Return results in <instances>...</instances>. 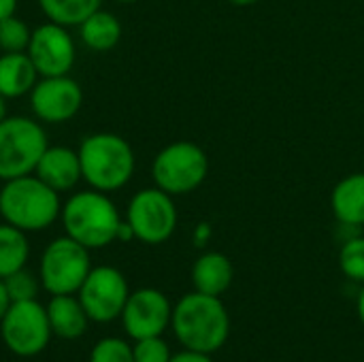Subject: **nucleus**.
Returning a JSON list of instances; mask_svg holds the SVG:
<instances>
[{
  "instance_id": "obj_1",
  "label": "nucleus",
  "mask_w": 364,
  "mask_h": 362,
  "mask_svg": "<svg viewBox=\"0 0 364 362\" xmlns=\"http://www.w3.org/2000/svg\"><path fill=\"white\" fill-rule=\"evenodd\" d=\"M171 326L186 350L213 354L230 337V316L220 297L190 292L173 307Z\"/></svg>"
},
{
  "instance_id": "obj_2",
  "label": "nucleus",
  "mask_w": 364,
  "mask_h": 362,
  "mask_svg": "<svg viewBox=\"0 0 364 362\" xmlns=\"http://www.w3.org/2000/svg\"><path fill=\"white\" fill-rule=\"evenodd\" d=\"M60 211H62L60 192L49 188L34 173L2 181L0 188L2 222L23 233H41L60 218Z\"/></svg>"
},
{
  "instance_id": "obj_3",
  "label": "nucleus",
  "mask_w": 364,
  "mask_h": 362,
  "mask_svg": "<svg viewBox=\"0 0 364 362\" xmlns=\"http://www.w3.org/2000/svg\"><path fill=\"white\" fill-rule=\"evenodd\" d=\"M62 226L70 239L87 250H100L117 241L122 215L109 194L94 188L75 192L62 203Z\"/></svg>"
},
{
  "instance_id": "obj_4",
  "label": "nucleus",
  "mask_w": 364,
  "mask_h": 362,
  "mask_svg": "<svg viewBox=\"0 0 364 362\" xmlns=\"http://www.w3.org/2000/svg\"><path fill=\"white\" fill-rule=\"evenodd\" d=\"M83 181L105 194L122 190L134 175L136 158L132 145L115 132H96L79 145Z\"/></svg>"
},
{
  "instance_id": "obj_5",
  "label": "nucleus",
  "mask_w": 364,
  "mask_h": 362,
  "mask_svg": "<svg viewBox=\"0 0 364 362\" xmlns=\"http://www.w3.org/2000/svg\"><path fill=\"white\" fill-rule=\"evenodd\" d=\"M47 147V132L36 117L6 115L0 122V181L32 175Z\"/></svg>"
},
{
  "instance_id": "obj_6",
  "label": "nucleus",
  "mask_w": 364,
  "mask_h": 362,
  "mask_svg": "<svg viewBox=\"0 0 364 362\" xmlns=\"http://www.w3.org/2000/svg\"><path fill=\"white\" fill-rule=\"evenodd\" d=\"M209 173V158L203 147L192 141H177L160 149L151 164L156 188L171 196L194 192Z\"/></svg>"
},
{
  "instance_id": "obj_7",
  "label": "nucleus",
  "mask_w": 364,
  "mask_h": 362,
  "mask_svg": "<svg viewBox=\"0 0 364 362\" xmlns=\"http://www.w3.org/2000/svg\"><path fill=\"white\" fill-rule=\"evenodd\" d=\"M92 271L90 250L68 235L53 239L41 256L38 280L51 294H77Z\"/></svg>"
},
{
  "instance_id": "obj_8",
  "label": "nucleus",
  "mask_w": 364,
  "mask_h": 362,
  "mask_svg": "<svg viewBox=\"0 0 364 362\" xmlns=\"http://www.w3.org/2000/svg\"><path fill=\"white\" fill-rule=\"evenodd\" d=\"M126 222L130 224L134 239L147 245H160L168 241L177 228V207L173 196L160 188L139 190L126 209Z\"/></svg>"
},
{
  "instance_id": "obj_9",
  "label": "nucleus",
  "mask_w": 364,
  "mask_h": 362,
  "mask_svg": "<svg viewBox=\"0 0 364 362\" xmlns=\"http://www.w3.org/2000/svg\"><path fill=\"white\" fill-rule=\"evenodd\" d=\"M0 335L4 346L15 356H38L49 346V339L53 335L47 318V307H43L36 299L11 303L0 322Z\"/></svg>"
},
{
  "instance_id": "obj_10",
  "label": "nucleus",
  "mask_w": 364,
  "mask_h": 362,
  "mask_svg": "<svg viewBox=\"0 0 364 362\" xmlns=\"http://www.w3.org/2000/svg\"><path fill=\"white\" fill-rule=\"evenodd\" d=\"M130 290L124 273L109 265L92 267L77 292V299L81 301L90 322L98 324H109L115 318H122Z\"/></svg>"
},
{
  "instance_id": "obj_11",
  "label": "nucleus",
  "mask_w": 364,
  "mask_h": 362,
  "mask_svg": "<svg viewBox=\"0 0 364 362\" xmlns=\"http://www.w3.org/2000/svg\"><path fill=\"white\" fill-rule=\"evenodd\" d=\"M26 53L30 55L38 77H58L70 73L77 58V45L66 26L45 21L32 30Z\"/></svg>"
},
{
  "instance_id": "obj_12",
  "label": "nucleus",
  "mask_w": 364,
  "mask_h": 362,
  "mask_svg": "<svg viewBox=\"0 0 364 362\" xmlns=\"http://www.w3.org/2000/svg\"><path fill=\"white\" fill-rule=\"evenodd\" d=\"M28 96L34 117L45 124H64L73 119L83 105V90L70 75L38 77Z\"/></svg>"
},
{
  "instance_id": "obj_13",
  "label": "nucleus",
  "mask_w": 364,
  "mask_h": 362,
  "mask_svg": "<svg viewBox=\"0 0 364 362\" xmlns=\"http://www.w3.org/2000/svg\"><path fill=\"white\" fill-rule=\"evenodd\" d=\"M171 318L173 305L166 294L156 288H141L130 292L122 312L124 331L134 341L147 337H162V333L171 326Z\"/></svg>"
},
{
  "instance_id": "obj_14",
  "label": "nucleus",
  "mask_w": 364,
  "mask_h": 362,
  "mask_svg": "<svg viewBox=\"0 0 364 362\" xmlns=\"http://www.w3.org/2000/svg\"><path fill=\"white\" fill-rule=\"evenodd\" d=\"M34 175L55 192H70L83 181L79 151L64 145H49L41 156Z\"/></svg>"
},
{
  "instance_id": "obj_15",
  "label": "nucleus",
  "mask_w": 364,
  "mask_h": 362,
  "mask_svg": "<svg viewBox=\"0 0 364 362\" xmlns=\"http://www.w3.org/2000/svg\"><path fill=\"white\" fill-rule=\"evenodd\" d=\"M235 280V269L222 252H205L192 267V284L196 292L222 297Z\"/></svg>"
},
{
  "instance_id": "obj_16",
  "label": "nucleus",
  "mask_w": 364,
  "mask_h": 362,
  "mask_svg": "<svg viewBox=\"0 0 364 362\" xmlns=\"http://www.w3.org/2000/svg\"><path fill=\"white\" fill-rule=\"evenodd\" d=\"M47 318L51 333L60 339H79L87 329V314L79 299L73 294H55L47 305Z\"/></svg>"
},
{
  "instance_id": "obj_17",
  "label": "nucleus",
  "mask_w": 364,
  "mask_h": 362,
  "mask_svg": "<svg viewBox=\"0 0 364 362\" xmlns=\"http://www.w3.org/2000/svg\"><path fill=\"white\" fill-rule=\"evenodd\" d=\"M38 73L26 51L0 55V96L21 98L32 92Z\"/></svg>"
},
{
  "instance_id": "obj_18",
  "label": "nucleus",
  "mask_w": 364,
  "mask_h": 362,
  "mask_svg": "<svg viewBox=\"0 0 364 362\" xmlns=\"http://www.w3.org/2000/svg\"><path fill=\"white\" fill-rule=\"evenodd\" d=\"M331 207L343 226H364V173H352L335 186Z\"/></svg>"
},
{
  "instance_id": "obj_19",
  "label": "nucleus",
  "mask_w": 364,
  "mask_h": 362,
  "mask_svg": "<svg viewBox=\"0 0 364 362\" xmlns=\"http://www.w3.org/2000/svg\"><path fill=\"white\" fill-rule=\"evenodd\" d=\"M77 28H79V36H81L83 45L92 51H98V53L111 51L122 38L119 19L111 11H105V9L94 11Z\"/></svg>"
},
{
  "instance_id": "obj_20",
  "label": "nucleus",
  "mask_w": 364,
  "mask_h": 362,
  "mask_svg": "<svg viewBox=\"0 0 364 362\" xmlns=\"http://www.w3.org/2000/svg\"><path fill=\"white\" fill-rule=\"evenodd\" d=\"M30 256V243L23 230L2 222L0 224V280L23 269Z\"/></svg>"
},
{
  "instance_id": "obj_21",
  "label": "nucleus",
  "mask_w": 364,
  "mask_h": 362,
  "mask_svg": "<svg viewBox=\"0 0 364 362\" xmlns=\"http://www.w3.org/2000/svg\"><path fill=\"white\" fill-rule=\"evenodd\" d=\"M102 0H38L43 15L49 21L73 28L83 23L94 11H98Z\"/></svg>"
},
{
  "instance_id": "obj_22",
  "label": "nucleus",
  "mask_w": 364,
  "mask_h": 362,
  "mask_svg": "<svg viewBox=\"0 0 364 362\" xmlns=\"http://www.w3.org/2000/svg\"><path fill=\"white\" fill-rule=\"evenodd\" d=\"M30 36H32L30 26L23 19H19L17 15L0 19V51L2 53L26 51Z\"/></svg>"
},
{
  "instance_id": "obj_23",
  "label": "nucleus",
  "mask_w": 364,
  "mask_h": 362,
  "mask_svg": "<svg viewBox=\"0 0 364 362\" xmlns=\"http://www.w3.org/2000/svg\"><path fill=\"white\" fill-rule=\"evenodd\" d=\"M339 269L348 280L364 284V237H354L343 243L339 252Z\"/></svg>"
},
{
  "instance_id": "obj_24",
  "label": "nucleus",
  "mask_w": 364,
  "mask_h": 362,
  "mask_svg": "<svg viewBox=\"0 0 364 362\" xmlns=\"http://www.w3.org/2000/svg\"><path fill=\"white\" fill-rule=\"evenodd\" d=\"M4 286L6 292L11 297V303H19V301H34L41 288V280H36L30 271L19 269L13 275L4 277Z\"/></svg>"
},
{
  "instance_id": "obj_25",
  "label": "nucleus",
  "mask_w": 364,
  "mask_h": 362,
  "mask_svg": "<svg viewBox=\"0 0 364 362\" xmlns=\"http://www.w3.org/2000/svg\"><path fill=\"white\" fill-rule=\"evenodd\" d=\"M90 362H134L132 346L117 337L100 339L90 354Z\"/></svg>"
},
{
  "instance_id": "obj_26",
  "label": "nucleus",
  "mask_w": 364,
  "mask_h": 362,
  "mask_svg": "<svg viewBox=\"0 0 364 362\" xmlns=\"http://www.w3.org/2000/svg\"><path fill=\"white\" fill-rule=\"evenodd\" d=\"M134 362H171V348L162 337H147L139 339L132 348Z\"/></svg>"
},
{
  "instance_id": "obj_27",
  "label": "nucleus",
  "mask_w": 364,
  "mask_h": 362,
  "mask_svg": "<svg viewBox=\"0 0 364 362\" xmlns=\"http://www.w3.org/2000/svg\"><path fill=\"white\" fill-rule=\"evenodd\" d=\"M171 362H213L211 354H205V352H194V350H186L179 352V354H173Z\"/></svg>"
},
{
  "instance_id": "obj_28",
  "label": "nucleus",
  "mask_w": 364,
  "mask_h": 362,
  "mask_svg": "<svg viewBox=\"0 0 364 362\" xmlns=\"http://www.w3.org/2000/svg\"><path fill=\"white\" fill-rule=\"evenodd\" d=\"M9 307H11V297H9V292H6L4 280H0V322H2V318H4V314L9 312Z\"/></svg>"
},
{
  "instance_id": "obj_29",
  "label": "nucleus",
  "mask_w": 364,
  "mask_h": 362,
  "mask_svg": "<svg viewBox=\"0 0 364 362\" xmlns=\"http://www.w3.org/2000/svg\"><path fill=\"white\" fill-rule=\"evenodd\" d=\"M17 11V0H0V19L15 15Z\"/></svg>"
},
{
  "instance_id": "obj_30",
  "label": "nucleus",
  "mask_w": 364,
  "mask_h": 362,
  "mask_svg": "<svg viewBox=\"0 0 364 362\" xmlns=\"http://www.w3.org/2000/svg\"><path fill=\"white\" fill-rule=\"evenodd\" d=\"M356 312H358V320L364 324V284L360 294H358V303H356Z\"/></svg>"
},
{
  "instance_id": "obj_31",
  "label": "nucleus",
  "mask_w": 364,
  "mask_h": 362,
  "mask_svg": "<svg viewBox=\"0 0 364 362\" xmlns=\"http://www.w3.org/2000/svg\"><path fill=\"white\" fill-rule=\"evenodd\" d=\"M228 2H232V4H237V6H250V4H256V2H260V0H228Z\"/></svg>"
},
{
  "instance_id": "obj_32",
  "label": "nucleus",
  "mask_w": 364,
  "mask_h": 362,
  "mask_svg": "<svg viewBox=\"0 0 364 362\" xmlns=\"http://www.w3.org/2000/svg\"><path fill=\"white\" fill-rule=\"evenodd\" d=\"M6 117V98L4 96H0V122Z\"/></svg>"
},
{
  "instance_id": "obj_33",
  "label": "nucleus",
  "mask_w": 364,
  "mask_h": 362,
  "mask_svg": "<svg viewBox=\"0 0 364 362\" xmlns=\"http://www.w3.org/2000/svg\"><path fill=\"white\" fill-rule=\"evenodd\" d=\"M115 2H122V4H132V2H139V0H115Z\"/></svg>"
}]
</instances>
